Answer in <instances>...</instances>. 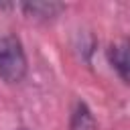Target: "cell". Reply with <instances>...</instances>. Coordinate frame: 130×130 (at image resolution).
Instances as JSON below:
<instances>
[{
	"instance_id": "obj_1",
	"label": "cell",
	"mask_w": 130,
	"mask_h": 130,
	"mask_svg": "<svg viewBox=\"0 0 130 130\" xmlns=\"http://www.w3.org/2000/svg\"><path fill=\"white\" fill-rule=\"evenodd\" d=\"M26 55L14 35L0 37V77L6 83H20L26 75Z\"/></svg>"
},
{
	"instance_id": "obj_2",
	"label": "cell",
	"mask_w": 130,
	"mask_h": 130,
	"mask_svg": "<svg viewBox=\"0 0 130 130\" xmlns=\"http://www.w3.org/2000/svg\"><path fill=\"white\" fill-rule=\"evenodd\" d=\"M108 59L110 65L120 75V79L130 83V39L114 41L108 49Z\"/></svg>"
},
{
	"instance_id": "obj_3",
	"label": "cell",
	"mask_w": 130,
	"mask_h": 130,
	"mask_svg": "<svg viewBox=\"0 0 130 130\" xmlns=\"http://www.w3.org/2000/svg\"><path fill=\"white\" fill-rule=\"evenodd\" d=\"M22 8H24L26 12H30L32 16L51 18V16H55L57 12H61L65 6H63V4H57V2H26V4H22Z\"/></svg>"
}]
</instances>
